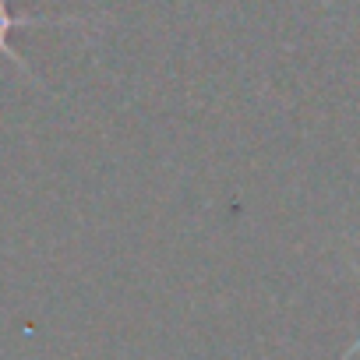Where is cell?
Instances as JSON below:
<instances>
[{
  "instance_id": "cell-2",
  "label": "cell",
  "mask_w": 360,
  "mask_h": 360,
  "mask_svg": "<svg viewBox=\"0 0 360 360\" xmlns=\"http://www.w3.org/2000/svg\"><path fill=\"white\" fill-rule=\"evenodd\" d=\"M349 265H353V269H356V276H360V262H349ZM356 353H360V335H356V339H353V342L346 346V353H342L339 360H353Z\"/></svg>"
},
{
  "instance_id": "cell-1",
  "label": "cell",
  "mask_w": 360,
  "mask_h": 360,
  "mask_svg": "<svg viewBox=\"0 0 360 360\" xmlns=\"http://www.w3.org/2000/svg\"><path fill=\"white\" fill-rule=\"evenodd\" d=\"M32 25H89V18H82V15H64V18H57V15H15L8 8V0H0V53H4L18 71H25V78H32L39 85V78L29 68V60L11 46V32L15 29H32Z\"/></svg>"
}]
</instances>
